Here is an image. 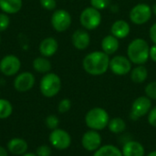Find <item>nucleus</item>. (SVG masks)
I'll use <instances>...</instances> for the list:
<instances>
[{
	"label": "nucleus",
	"instance_id": "f257e3e1",
	"mask_svg": "<svg viewBox=\"0 0 156 156\" xmlns=\"http://www.w3.org/2000/svg\"><path fill=\"white\" fill-rule=\"evenodd\" d=\"M110 65V58L103 51H94L88 54L82 61L84 70L92 76H101L104 74Z\"/></svg>",
	"mask_w": 156,
	"mask_h": 156
},
{
	"label": "nucleus",
	"instance_id": "f03ea898",
	"mask_svg": "<svg viewBox=\"0 0 156 156\" xmlns=\"http://www.w3.org/2000/svg\"><path fill=\"white\" fill-rule=\"evenodd\" d=\"M127 55L132 63L136 65H144L147 62L150 57L149 44L143 38H136L129 44Z\"/></svg>",
	"mask_w": 156,
	"mask_h": 156
},
{
	"label": "nucleus",
	"instance_id": "7ed1b4c3",
	"mask_svg": "<svg viewBox=\"0 0 156 156\" xmlns=\"http://www.w3.org/2000/svg\"><path fill=\"white\" fill-rule=\"evenodd\" d=\"M110 122V116L107 111L101 107H96L90 110L85 116V123L90 129L94 131H101L108 126Z\"/></svg>",
	"mask_w": 156,
	"mask_h": 156
},
{
	"label": "nucleus",
	"instance_id": "20e7f679",
	"mask_svg": "<svg viewBox=\"0 0 156 156\" xmlns=\"http://www.w3.org/2000/svg\"><path fill=\"white\" fill-rule=\"evenodd\" d=\"M39 89L43 96L52 98L59 92L61 89V80L55 73H47L40 80Z\"/></svg>",
	"mask_w": 156,
	"mask_h": 156
},
{
	"label": "nucleus",
	"instance_id": "39448f33",
	"mask_svg": "<svg viewBox=\"0 0 156 156\" xmlns=\"http://www.w3.org/2000/svg\"><path fill=\"white\" fill-rule=\"evenodd\" d=\"M80 21L81 26L88 30H93L97 28L101 22V15L100 10L94 7H86L80 14Z\"/></svg>",
	"mask_w": 156,
	"mask_h": 156
},
{
	"label": "nucleus",
	"instance_id": "423d86ee",
	"mask_svg": "<svg viewBox=\"0 0 156 156\" xmlns=\"http://www.w3.org/2000/svg\"><path fill=\"white\" fill-rule=\"evenodd\" d=\"M153 10L147 4H138L134 5L130 12V19L135 25H144L147 23L152 16Z\"/></svg>",
	"mask_w": 156,
	"mask_h": 156
},
{
	"label": "nucleus",
	"instance_id": "0eeeda50",
	"mask_svg": "<svg viewBox=\"0 0 156 156\" xmlns=\"http://www.w3.org/2000/svg\"><path fill=\"white\" fill-rule=\"evenodd\" d=\"M49 143L58 150H66L71 144V137L68 132L62 129H55L49 134Z\"/></svg>",
	"mask_w": 156,
	"mask_h": 156
},
{
	"label": "nucleus",
	"instance_id": "6e6552de",
	"mask_svg": "<svg viewBox=\"0 0 156 156\" xmlns=\"http://www.w3.org/2000/svg\"><path fill=\"white\" fill-rule=\"evenodd\" d=\"M51 25L58 32H64L71 25V16L64 9L56 10L51 16Z\"/></svg>",
	"mask_w": 156,
	"mask_h": 156
},
{
	"label": "nucleus",
	"instance_id": "1a4fd4ad",
	"mask_svg": "<svg viewBox=\"0 0 156 156\" xmlns=\"http://www.w3.org/2000/svg\"><path fill=\"white\" fill-rule=\"evenodd\" d=\"M151 107H152L151 99H149L147 96H141L133 101L132 105V111L130 116L133 121H136L139 118L146 115L150 112Z\"/></svg>",
	"mask_w": 156,
	"mask_h": 156
},
{
	"label": "nucleus",
	"instance_id": "9d476101",
	"mask_svg": "<svg viewBox=\"0 0 156 156\" xmlns=\"http://www.w3.org/2000/svg\"><path fill=\"white\" fill-rule=\"evenodd\" d=\"M109 69L115 75L124 76L132 70V62L124 56H115L110 59Z\"/></svg>",
	"mask_w": 156,
	"mask_h": 156
},
{
	"label": "nucleus",
	"instance_id": "9b49d317",
	"mask_svg": "<svg viewBox=\"0 0 156 156\" xmlns=\"http://www.w3.org/2000/svg\"><path fill=\"white\" fill-rule=\"evenodd\" d=\"M21 68L20 59L15 55H6L0 60V71L5 76L16 75Z\"/></svg>",
	"mask_w": 156,
	"mask_h": 156
},
{
	"label": "nucleus",
	"instance_id": "f8f14e48",
	"mask_svg": "<svg viewBox=\"0 0 156 156\" xmlns=\"http://www.w3.org/2000/svg\"><path fill=\"white\" fill-rule=\"evenodd\" d=\"M101 136L98 131L90 130L86 132L81 139V144L88 152H95L101 145Z\"/></svg>",
	"mask_w": 156,
	"mask_h": 156
},
{
	"label": "nucleus",
	"instance_id": "ddd939ff",
	"mask_svg": "<svg viewBox=\"0 0 156 156\" xmlns=\"http://www.w3.org/2000/svg\"><path fill=\"white\" fill-rule=\"evenodd\" d=\"M35 76L31 72H22L14 80V88L19 92H27L35 85Z\"/></svg>",
	"mask_w": 156,
	"mask_h": 156
},
{
	"label": "nucleus",
	"instance_id": "4468645a",
	"mask_svg": "<svg viewBox=\"0 0 156 156\" xmlns=\"http://www.w3.org/2000/svg\"><path fill=\"white\" fill-rule=\"evenodd\" d=\"M71 41L73 46L80 50H83L87 48L90 43V34L84 29H78L76 30L71 37Z\"/></svg>",
	"mask_w": 156,
	"mask_h": 156
},
{
	"label": "nucleus",
	"instance_id": "2eb2a0df",
	"mask_svg": "<svg viewBox=\"0 0 156 156\" xmlns=\"http://www.w3.org/2000/svg\"><path fill=\"white\" fill-rule=\"evenodd\" d=\"M58 48V43L54 37H46L39 44V52L45 58L53 56Z\"/></svg>",
	"mask_w": 156,
	"mask_h": 156
},
{
	"label": "nucleus",
	"instance_id": "dca6fc26",
	"mask_svg": "<svg viewBox=\"0 0 156 156\" xmlns=\"http://www.w3.org/2000/svg\"><path fill=\"white\" fill-rule=\"evenodd\" d=\"M144 147L137 141L127 142L122 150V156H144Z\"/></svg>",
	"mask_w": 156,
	"mask_h": 156
},
{
	"label": "nucleus",
	"instance_id": "f3484780",
	"mask_svg": "<svg viewBox=\"0 0 156 156\" xmlns=\"http://www.w3.org/2000/svg\"><path fill=\"white\" fill-rule=\"evenodd\" d=\"M28 148L27 143L21 138H13L7 143V150L15 155H23Z\"/></svg>",
	"mask_w": 156,
	"mask_h": 156
},
{
	"label": "nucleus",
	"instance_id": "a211bd4d",
	"mask_svg": "<svg viewBox=\"0 0 156 156\" xmlns=\"http://www.w3.org/2000/svg\"><path fill=\"white\" fill-rule=\"evenodd\" d=\"M111 32L112 35H113L117 38H124L130 33V25L125 20H116L112 26Z\"/></svg>",
	"mask_w": 156,
	"mask_h": 156
},
{
	"label": "nucleus",
	"instance_id": "6ab92c4d",
	"mask_svg": "<svg viewBox=\"0 0 156 156\" xmlns=\"http://www.w3.org/2000/svg\"><path fill=\"white\" fill-rule=\"evenodd\" d=\"M118 39L119 38H117L113 35H108L105 37H103L101 41L102 51L105 52L109 56L114 54L119 49V47H120Z\"/></svg>",
	"mask_w": 156,
	"mask_h": 156
},
{
	"label": "nucleus",
	"instance_id": "aec40b11",
	"mask_svg": "<svg viewBox=\"0 0 156 156\" xmlns=\"http://www.w3.org/2000/svg\"><path fill=\"white\" fill-rule=\"evenodd\" d=\"M23 5L22 0H0V9L5 14H16Z\"/></svg>",
	"mask_w": 156,
	"mask_h": 156
},
{
	"label": "nucleus",
	"instance_id": "412c9836",
	"mask_svg": "<svg viewBox=\"0 0 156 156\" xmlns=\"http://www.w3.org/2000/svg\"><path fill=\"white\" fill-rule=\"evenodd\" d=\"M33 69L38 73H48L51 69L50 61L45 57H38L33 60Z\"/></svg>",
	"mask_w": 156,
	"mask_h": 156
},
{
	"label": "nucleus",
	"instance_id": "4be33fe9",
	"mask_svg": "<svg viewBox=\"0 0 156 156\" xmlns=\"http://www.w3.org/2000/svg\"><path fill=\"white\" fill-rule=\"evenodd\" d=\"M93 156H122V154L118 147L112 144H106L95 151Z\"/></svg>",
	"mask_w": 156,
	"mask_h": 156
},
{
	"label": "nucleus",
	"instance_id": "5701e85b",
	"mask_svg": "<svg viewBox=\"0 0 156 156\" xmlns=\"http://www.w3.org/2000/svg\"><path fill=\"white\" fill-rule=\"evenodd\" d=\"M147 77H148V70L143 65L137 66L131 72V79L135 83H143V82H144L146 80Z\"/></svg>",
	"mask_w": 156,
	"mask_h": 156
},
{
	"label": "nucleus",
	"instance_id": "b1692460",
	"mask_svg": "<svg viewBox=\"0 0 156 156\" xmlns=\"http://www.w3.org/2000/svg\"><path fill=\"white\" fill-rule=\"evenodd\" d=\"M108 128H109L111 133H115V134H119V133H122L125 131L126 122L123 119H122L120 117H116V118L110 120L109 124H108Z\"/></svg>",
	"mask_w": 156,
	"mask_h": 156
},
{
	"label": "nucleus",
	"instance_id": "393cba45",
	"mask_svg": "<svg viewBox=\"0 0 156 156\" xmlns=\"http://www.w3.org/2000/svg\"><path fill=\"white\" fill-rule=\"evenodd\" d=\"M13 112V106L7 100L0 99V119L8 118Z\"/></svg>",
	"mask_w": 156,
	"mask_h": 156
},
{
	"label": "nucleus",
	"instance_id": "a878e982",
	"mask_svg": "<svg viewBox=\"0 0 156 156\" xmlns=\"http://www.w3.org/2000/svg\"><path fill=\"white\" fill-rule=\"evenodd\" d=\"M46 125L50 130H55L59 125V120L56 115H48L46 118Z\"/></svg>",
	"mask_w": 156,
	"mask_h": 156
},
{
	"label": "nucleus",
	"instance_id": "bb28decb",
	"mask_svg": "<svg viewBox=\"0 0 156 156\" xmlns=\"http://www.w3.org/2000/svg\"><path fill=\"white\" fill-rule=\"evenodd\" d=\"M145 94L151 100H156V81H152L145 87Z\"/></svg>",
	"mask_w": 156,
	"mask_h": 156
},
{
	"label": "nucleus",
	"instance_id": "cd10ccee",
	"mask_svg": "<svg viewBox=\"0 0 156 156\" xmlns=\"http://www.w3.org/2000/svg\"><path fill=\"white\" fill-rule=\"evenodd\" d=\"M71 108V101L69 99H63L58 105V111L59 113H66Z\"/></svg>",
	"mask_w": 156,
	"mask_h": 156
},
{
	"label": "nucleus",
	"instance_id": "c85d7f7f",
	"mask_svg": "<svg viewBox=\"0 0 156 156\" xmlns=\"http://www.w3.org/2000/svg\"><path fill=\"white\" fill-rule=\"evenodd\" d=\"M90 4L92 7L98 10H102L110 5L111 0H90Z\"/></svg>",
	"mask_w": 156,
	"mask_h": 156
},
{
	"label": "nucleus",
	"instance_id": "c756f323",
	"mask_svg": "<svg viewBox=\"0 0 156 156\" xmlns=\"http://www.w3.org/2000/svg\"><path fill=\"white\" fill-rule=\"evenodd\" d=\"M10 24V18L5 13H0V32L7 29Z\"/></svg>",
	"mask_w": 156,
	"mask_h": 156
},
{
	"label": "nucleus",
	"instance_id": "7c9ffc66",
	"mask_svg": "<svg viewBox=\"0 0 156 156\" xmlns=\"http://www.w3.org/2000/svg\"><path fill=\"white\" fill-rule=\"evenodd\" d=\"M41 6L46 10H54L57 6L56 0H39Z\"/></svg>",
	"mask_w": 156,
	"mask_h": 156
},
{
	"label": "nucleus",
	"instance_id": "2f4dec72",
	"mask_svg": "<svg viewBox=\"0 0 156 156\" xmlns=\"http://www.w3.org/2000/svg\"><path fill=\"white\" fill-rule=\"evenodd\" d=\"M37 156H50L51 155V149L48 145H40L37 147Z\"/></svg>",
	"mask_w": 156,
	"mask_h": 156
},
{
	"label": "nucleus",
	"instance_id": "473e14b6",
	"mask_svg": "<svg viewBox=\"0 0 156 156\" xmlns=\"http://www.w3.org/2000/svg\"><path fill=\"white\" fill-rule=\"evenodd\" d=\"M148 122L151 126L156 128V106L152 109L149 112V115H148Z\"/></svg>",
	"mask_w": 156,
	"mask_h": 156
},
{
	"label": "nucleus",
	"instance_id": "72a5a7b5",
	"mask_svg": "<svg viewBox=\"0 0 156 156\" xmlns=\"http://www.w3.org/2000/svg\"><path fill=\"white\" fill-rule=\"evenodd\" d=\"M149 35H150L151 40L154 42V45H156V23H154V24L151 27L150 31H149Z\"/></svg>",
	"mask_w": 156,
	"mask_h": 156
},
{
	"label": "nucleus",
	"instance_id": "f704fd0d",
	"mask_svg": "<svg viewBox=\"0 0 156 156\" xmlns=\"http://www.w3.org/2000/svg\"><path fill=\"white\" fill-rule=\"evenodd\" d=\"M150 58L156 62V45H154L150 48Z\"/></svg>",
	"mask_w": 156,
	"mask_h": 156
},
{
	"label": "nucleus",
	"instance_id": "c9c22d12",
	"mask_svg": "<svg viewBox=\"0 0 156 156\" xmlns=\"http://www.w3.org/2000/svg\"><path fill=\"white\" fill-rule=\"evenodd\" d=\"M0 156H7V151L5 148L0 146Z\"/></svg>",
	"mask_w": 156,
	"mask_h": 156
},
{
	"label": "nucleus",
	"instance_id": "e433bc0d",
	"mask_svg": "<svg viewBox=\"0 0 156 156\" xmlns=\"http://www.w3.org/2000/svg\"><path fill=\"white\" fill-rule=\"evenodd\" d=\"M22 156H37V154H32V153H26L25 154H23Z\"/></svg>",
	"mask_w": 156,
	"mask_h": 156
},
{
	"label": "nucleus",
	"instance_id": "4c0bfd02",
	"mask_svg": "<svg viewBox=\"0 0 156 156\" xmlns=\"http://www.w3.org/2000/svg\"><path fill=\"white\" fill-rule=\"evenodd\" d=\"M147 156H156V151H153V152H151Z\"/></svg>",
	"mask_w": 156,
	"mask_h": 156
},
{
	"label": "nucleus",
	"instance_id": "58836bf2",
	"mask_svg": "<svg viewBox=\"0 0 156 156\" xmlns=\"http://www.w3.org/2000/svg\"><path fill=\"white\" fill-rule=\"evenodd\" d=\"M153 12H154V14L156 16V4H154V6H153Z\"/></svg>",
	"mask_w": 156,
	"mask_h": 156
},
{
	"label": "nucleus",
	"instance_id": "ea45409f",
	"mask_svg": "<svg viewBox=\"0 0 156 156\" xmlns=\"http://www.w3.org/2000/svg\"><path fill=\"white\" fill-rule=\"evenodd\" d=\"M0 42H1V37H0Z\"/></svg>",
	"mask_w": 156,
	"mask_h": 156
}]
</instances>
